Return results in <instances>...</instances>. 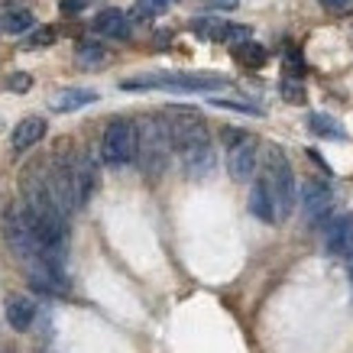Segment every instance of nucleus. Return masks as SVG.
Returning <instances> with one entry per match:
<instances>
[{
  "label": "nucleus",
  "instance_id": "nucleus-1",
  "mask_svg": "<svg viewBox=\"0 0 353 353\" xmlns=\"http://www.w3.org/2000/svg\"><path fill=\"white\" fill-rule=\"evenodd\" d=\"M169 152H172V137L165 120L146 117L143 123H137V159H139V169L146 172V179H159L165 172Z\"/></svg>",
  "mask_w": 353,
  "mask_h": 353
},
{
  "label": "nucleus",
  "instance_id": "nucleus-2",
  "mask_svg": "<svg viewBox=\"0 0 353 353\" xmlns=\"http://www.w3.org/2000/svg\"><path fill=\"white\" fill-rule=\"evenodd\" d=\"M266 185L269 194H272V204H276V221H285L295 211V201H299V185H295V172H292L285 152L279 146H269L266 152Z\"/></svg>",
  "mask_w": 353,
  "mask_h": 353
},
{
  "label": "nucleus",
  "instance_id": "nucleus-3",
  "mask_svg": "<svg viewBox=\"0 0 353 353\" xmlns=\"http://www.w3.org/2000/svg\"><path fill=\"white\" fill-rule=\"evenodd\" d=\"M230 81L221 75H175V72H165V75H137L120 81L123 91H217V88H227Z\"/></svg>",
  "mask_w": 353,
  "mask_h": 353
},
{
  "label": "nucleus",
  "instance_id": "nucleus-4",
  "mask_svg": "<svg viewBox=\"0 0 353 353\" xmlns=\"http://www.w3.org/2000/svg\"><path fill=\"white\" fill-rule=\"evenodd\" d=\"M101 159L110 169H123L137 159V123L127 117H114L101 137Z\"/></svg>",
  "mask_w": 353,
  "mask_h": 353
},
{
  "label": "nucleus",
  "instance_id": "nucleus-5",
  "mask_svg": "<svg viewBox=\"0 0 353 353\" xmlns=\"http://www.w3.org/2000/svg\"><path fill=\"white\" fill-rule=\"evenodd\" d=\"M221 137L227 143V172H230V179L234 182L253 179V172H256V139L234 127H227Z\"/></svg>",
  "mask_w": 353,
  "mask_h": 353
},
{
  "label": "nucleus",
  "instance_id": "nucleus-6",
  "mask_svg": "<svg viewBox=\"0 0 353 353\" xmlns=\"http://www.w3.org/2000/svg\"><path fill=\"white\" fill-rule=\"evenodd\" d=\"M301 214L308 224H324L327 217H331V204H334V192L331 185L321 182V179H308V182L301 185Z\"/></svg>",
  "mask_w": 353,
  "mask_h": 353
},
{
  "label": "nucleus",
  "instance_id": "nucleus-7",
  "mask_svg": "<svg viewBox=\"0 0 353 353\" xmlns=\"http://www.w3.org/2000/svg\"><path fill=\"white\" fill-rule=\"evenodd\" d=\"M179 152V159H182V172L194 182H201L208 179L217 165V156H214V143L211 139H201V143H192V146H182Z\"/></svg>",
  "mask_w": 353,
  "mask_h": 353
},
{
  "label": "nucleus",
  "instance_id": "nucleus-8",
  "mask_svg": "<svg viewBox=\"0 0 353 353\" xmlns=\"http://www.w3.org/2000/svg\"><path fill=\"white\" fill-rule=\"evenodd\" d=\"M72 165V182H75V198H78V208L88 204V198L94 194L97 188V165L88 152H78L75 159H68Z\"/></svg>",
  "mask_w": 353,
  "mask_h": 353
},
{
  "label": "nucleus",
  "instance_id": "nucleus-9",
  "mask_svg": "<svg viewBox=\"0 0 353 353\" xmlns=\"http://www.w3.org/2000/svg\"><path fill=\"white\" fill-rule=\"evenodd\" d=\"M353 246V214H337V217H327L324 224V250L327 253H347Z\"/></svg>",
  "mask_w": 353,
  "mask_h": 353
},
{
  "label": "nucleus",
  "instance_id": "nucleus-10",
  "mask_svg": "<svg viewBox=\"0 0 353 353\" xmlns=\"http://www.w3.org/2000/svg\"><path fill=\"white\" fill-rule=\"evenodd\" d=\"M97 101V91L91 88H65V91H55L52 101H49V108L55 114H72V110H81L88 104H94Z\"/></svg>",
  "mask_w": 353,
  "mask_h": 353
},
{
  "label": "nucleus",
  "instance_id": "nucleus-11",
  "mask_svg": "<svg viewBox=\"0 0 353 353\" xmlns=\"http://www.w3.org/2000/svg\"><path fill=\"white\" fill-rule=\"evenodd\" d=\"M7 324H10L13 331H30L32 321H36V301L30 295H10L7 299Z\"/></svg>",
  "mask_w": 353,
  "mask_h": 353
},
{
  "label": "nucleus",
  "instance_id": "nucleus-12",
  "mask_svg": "<svg viewBox=\"0 0 353 353\" xmlns=\"http://www.w3.org/2000/svg\"><path fill=\"white\" fill-rule=\"evenodd\" d=\"M43 137H46V120L43 117H26V120H20V123L13 127L10 146H13V152H26L30 146H36Z\"/></svg>",
  "mask_w": 353,
  "mask_h": 353
},
{
  "label": "nucleus",
  "instance_id": "nucleus-13",
  "mask_svg": "<svg viewBox=\"0 0 353 353\" xmlns=\"http://www.w3.org/2000/svg\"><path fill=\"white\" fill-rule=\"evenodd\" d=\"M250 211H253V217L263 221V224H276V204H272L266 179H256L253 188H250Z\"/></svg>",
  "mask_w": 353,
  "mask_h": 353
},
{
  "label": "nucleus",
  "instance_id": "nucleus-14",
  "mask_svg": "<svg viewBox=\"0 0 353 353\" xmlns=\"http://www.w3.org/2000/svg\"><path fill=\"white\" fill-rule=\"evenodd\" d=\"M94 30L101 36H108V39H127L130 36V17L123 10H101L94 17Z\"/></svg>",
  "mask_w": 353,
  "mask_h": 353
},
{
  "label": "nucleus",
  "instance_id": "nucleus-15",
  "mask_svg": "<svg viewBox=\"0 0 353 353\" xmlns=\"http://www.w3.org/2000/svg\"><path fill=\"white\" fill-rule=\"evenodd\" d=\"M227 30H230V23L217 20V17H198V20H192V32L208 39V43H227Z\"/></svg>",
  "mask_w": 353,
  "mask_h": 353
},
{
  "label": "nucleus",
  "instance_id": "nucleus-16",
  "mask_svg": "<svg viewBox=\"0 0 353 353\" xmlns=\"http://www.w3.org/2000/svg\"><path fill=\"white\" fill-rule=\"evenodd\" d=\"M308 127L314 137H324V139H347V130L341 127V120H334L331 114H311L308 117Z\"/></svg>",
  "mask_w": 353,
  "mask_h": 353
},
{
  "label": "nucleus",
  "instance_id": "nucleus-17",
  "mask_svg": "<svg viewBox=\"0 0 353 353\" xmlns=\"http://www.w3.org/2000/svg\"><path fill=\"white\" fill-rule=\"evenodd\" d=\"M75 62L78 68H85V72H91V68H101V65L108 62V49L97 43H81L75 52Z\"/></svg>",
  "mask_w": 353,
  "mask_h": 353
},
{
  "label": "nucleus",
  "instance_id": "nucleus-18",
  "mask_svg": "<svg viewBox=\"0 0 353 353\" xmlns=\"http://www.w3.org/2000/svg\"><path fill=\"white\" fill-rule=\"evenodd\" d=\"M234 55H236V62H243L246 68H263L266 65V49L259 43H253V39L234 46Z\"/></svg>",
  "mask_w": 353,
  "mask_h": 353
},
{
  "label": "nucleus",
  "instance_id": "nucleus-19",
  "mask_svg": "<svg viewBox=\"0 0 353 353\" xmlns=\"http://www.w3.org/2000/svg\"><path fill=\"white\" fill-rule=\"evenodd\" d=\"M0 30L10 32V36H23L32 30V13L30 10H7L0 20Z\"/></svg>",
  "mask_w": 353,
  "mask_h": 353
},
{
  "label": "nucleus",
  "instance_id": "nucleus-20",
  "mask_svg": "<svg viewBox=\"0 0 353 353\" xmlns=\"http://www.w3.org/2000/svg\"><path fill=\"white\" fill-rule=\"evenodd\" d=\"M214 108H227V110H236V114H250V117H263V110L253 108V104H243V101H224V97H211Z\"/></svg>",
  "mask_w": 353,
  "mask_h": 353
},
{
  "label": "nucleus",
  "instance_id": "nucleus-21",
  "mask_svg": "<svg viewBox=\"0 0 353 353\" xmlns=\"http://www.w3.org/2000/svg\"><path fill=\"white\" fill-rule=\"evenodd\" d=\"M282 97L289 104H301L305 101V88H301L299 78H282Z\"/></svg>",
  "mask_w": 353,
  "mask_h": 353
},
{
  "label": "nucleus",
  "instance_id": "nucleus-22",
  "mask_svg": "<svg viewBox=\"0 0 353 353\" xmlns=\"http://www.w3.org/2000/svg\"><path fill=\"white\" fill-rule=\"evenodd\" d=\"M52 43H55V30H52V26H39V30L26 39V46H30V49H43V46H52Z\"/></svg>",
  "mask_w": 353,
  "mask_h": 353
},
{
  "label": "nucleus",
  "instance_id": "nucleus-23",
  "mask_svg": "<svg viewBox=\"0 0 353 353\" xmlns=\"http://www.w3.org/2000/svg\"><path fill=\"white\" fill-rule=\"evenodd\" d=\"M7 88H10L13 94H26L32 88V75H26V72H17V75L7 78Z\"/></svg>",
  "mask_w": 353,
  "mask_h": 353
},
{
  "label": "nucleus",
  "instance_id": "nucleus-24",
  "mask_svg": "<svg viewBox=\"0 0 353 353\" xmlns=\"http://www.w3.org/2000/svg\"><path fill=\"white\" fill-rule=\"evenodd\" d=\"M250 36H253V30H250V26H240V23H230V30H227V43L240 46V43H246Z\"/></svg>",
  "mask_w": 353,
  "mask_h": 353
},
{
  "label": "nucleus",
  "instance_id": "nucleus-25",
  "mask_svg": "<svg viewBox=\"0 0 353 353\" xmlns=\"http://www.w3.org/2000/svg\"><path fill=\"white\" fill-rule=\"evenodd\" d=\"M59 10H62L65 17H75V13L85 10V0H59Z\"/></svg>",
  "mask_w": 353,
  "mask_h": 353
},
{
  "label": "nucleus",
  "instance_id": "nucleus-26",
  "mask_svg": "<svg viewBox=\"0 0 353 353\" xmlns=\"http://www.w3.org/2000/svg\"><path fill=\"white\" fill-rule=\"evenodd\" d=\"M152 17V0H139L133 7V20H150Z\"/></svg>",
  "mask_w": 353,
  "mask_h": 353
},
{
  "label": "nucleus",
  "instance_id": "nucleus-27",
  "mask_svg": "<svg viewBox=\"0 0 353 353\" xmlns=\"http://www.w3.org/2000/svg\"><path fill=\"white\" fill-rule=\"evenodd\" d=\"M240 0H208V7H214V10H234Z\"/></svg>",
  "mask_w": 353,
  "mask_h": 353
},
{
  "label": "nucleus",
  "instance_id": "nucleus-28",
  "mask_svg": "<svg viewBox=\"0 0 353 353\" xmlns=\"http://www.w3.org/2000/svg\"><path fill=\"white\" fill-rule=\"evenodd\" d=\"M321 3L327 10H347V7H350V0H321Z\"/></svg>",
  "mask_w": 353,
  "mask_h": 353
},
{
  "label": "nucleus",
  "instance_id": "nucleus-29",
  "mask_svg": "<svg viewBox=\"0 0 353 353\" xmlns=\"http://www.w3.org/2000/svg\"><path fill=\"white\" fill-rule=\"evenodd\" d=\"M347 279H350V285H353V246L347 250Z\"/></svg>",
  "mask_w": 353,
  "mask_h": 353
},
{
  "label": "nucleus",
  "instance_id": "nucleus-30",
  "mask_svg": "<svg viewBox=\"0 0 353 353\" xmlns=\"http://www.w3.org/2000/svg\"><path fill=\"white\" fill-rule=\"evenodd\" d=\"M152 3H169V0H152Z\"/></svg>",
  "mask_w": 353,
  "mask_h": 353
}]
</instances>
